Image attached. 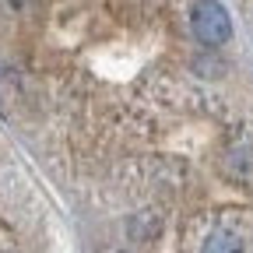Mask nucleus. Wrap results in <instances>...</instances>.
Segmentation results:
<instances>
[{
  "label": "nucleus",
  "mask_w": 253,
  "mask_h": 253,
  "mask_svg": "<svg viewBox=\"0 0 253 253\" xmlns=\"http://www.w3.org/2000/svg\"><path fill=\"white\" fill-rule=\"evenodd\" d=\"M7 4H11V7H25V4H28V0H7Z\"/></svg>",
  "instance_id": "nucleus-3"
},
{
  "label": "nucleus",
  "mask_w": 253,
  "mask_h": 253,
  "mask_svg": "<svg viewBox=\"0 0 253 253\" xmlns=\"http://www.w3.org/2000/svg\"><path fill=\"white\" fill-rule=\"evenodd\" d=\"M190 25H194L197 39L204 46H221V42H229V36H232L229 11L221 7L218 0H197L194 14H190Z\"/></svg>",
  "instance_id": "nucleus-1"
},
{
  "label": "nucleus",
  "mask_w": 253,
  "mask_h": 253,
  "mask_svg": "<svg viewBox=\"0 0 253 253\" xmlns=\"http://www.w3.org/2000/svg\"><path fill=\"white\" fill-rule=\"evenodd\" d=\"M201 253H243V239L232 229H214L204 239V250Z\"/></svg>",
  "instance_id": "nucleus-2"
}]
</instances>
